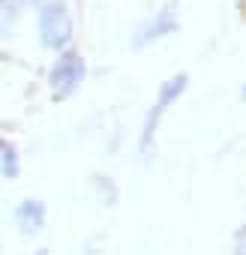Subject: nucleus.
<instances>
[{
  "label": "nucleus",
  "instance_id": "1",
  "mask_svg": "<svg viewBox=\"0 0 246 255\" xmlns=\"http://www.w3.org/2000/svg\"><path fill=\"white\" fill-rule=\"evenodd\" d=\"M42 36L48 45H63L72 33V24H69V12L63 3H45L42 6Z\"/></svg>",
  "mask_w": 246,
  "mask_h": 255
},
{
  "label": "nucleus",
  "instance_id": "2",
  "mask_svg": "<svg viewBox=\"0 0 246 255\" xmlns=\"http://www.w3.org/2000/svg\"><path fill=\"white\" fill-rule=\"evenodd\" d=\"M81 72H84V66H81V57H75V54H66L57 66H54V72H51V84H54V90H57V96H66L75 84H78V78H81Z\"/></svg>",
  "mask_w": 246,
  "mask_h": 255
}]
</instances>
